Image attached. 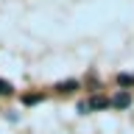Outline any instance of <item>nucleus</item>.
I'll list each match as a JSON object with an SVG mask.
<instances>
[{
    "mask_svg": "<svg viewBox=\"0 0 134 134\" xmlns=\"http://www.w3.org/2000/svg\"><path fill=\"white\" fill-rule=\"evenodd\" d=\"M109 100H112L115 109H126V106H131V92H129V90H117Z\"/></svg>",
    "mask_w": 134,
    "mask_h": 134,
    "instance_id": "f257e3e1",
    "label": "nucleus"
},
{
    "mask_svg": "<svg viewBox=\"0 0 134 134\" xmlns=\"http://www.w3.org/2000/svg\"><path fill=\"white\" fill-rule=\"evenodd\" d=\"M106 106H112V100H109V98H103V95H92V98L87 100L81 109H87V112H95V109H106Z\"/></svg>",
    "mask_w": 134,
    "mask_h": 134,
    "instance_id": "f03ea898",
    "label": "nucleus"
},
{
    "mask_svg": "<svg viewBox=\"0 0 134 134\" xmlns=\"http://www.w3.org/2000/svg\"><path fill=\"white\" fill-rule=\"evenodd\" d=\"M117 84H120V87H129V84H134V75L120 73V75H117Z\"/></svg>",
    "mask_w": 134,
    "mask_h": 134,
    "instance_id": "7ed1b4c3",
    "label": "nucleus"
},
{
    "mask_svg": "<svg viewBox=\"0 0 134 134\" xmlns=\"http://www.w3.org/2000/svg\"><path fill=\"white\" fill-rule=\"evenodd\" d=\"M56 90H59V92H73V90H75V81H64V84H59Z\"/></svg>",
    "mask_w": 134,
    "mask_h": 134,
    "instance_id": "20e7f679",
    "label": "nucleus"
},
{
    "mask_svg": "<svg viewBox=\"0 0 134 134\" xmlns=\"http://www.w3.org/2000/svg\"><path fill=\"white\" fill-rule=\"evenodd\" d=\"M0 95H11V84L0 78Z\"/></svg>",
    "mask_w": 134,
    "mask_h": 134,
    "instance_id": "39448f33",
    "label": "nucleus"
}]
</instances>
